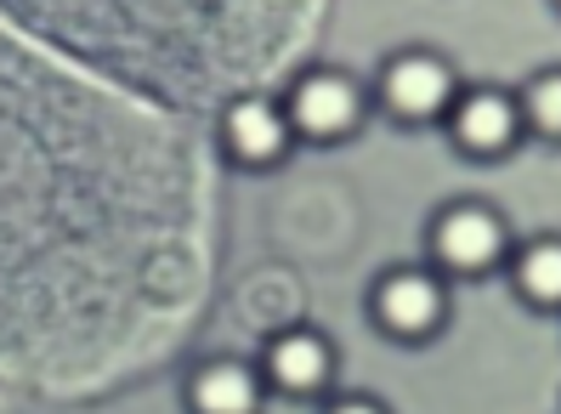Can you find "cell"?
<instances>
[{"label":"cell","instance_id":"5b68a950","mask_svg":"<svg viewBox=\"0 0 561 414\" xmlns=\"http://www.w3.org/2000/svg\"><path fill=\"white\" fill-rule=\"evenodd\" d=\"M437 256L459 273H482L493 256H500V221L488 210H454L437 228Z\"/></svg>","mask_w":561,"mask_h":414},{"label":"cell","instance_id":"8992f818","mask_svg":"<svg viewBox=\"0 0 561 414\" xmlns=\"http://www.w3.org/2000/svg\"><path fill=\"white\" fill-rule=\"evenodd\" d=\"M448 74H443V62L432 57H403V62H391V74H386V103L409 114V119H425V114H437L448 103Z\"/></svg>","mask_w":561,"mask_h":414},{"label":"cell","instance_id":"6da1fadb","mask_svg":"<svg viewBox=\"0 0 561 414\" xmlns=\"http://www.w3.org/2000/svg\"><path fill=\"white\" fill-rule=\"evenodd\" d=\"M187 233L171 125L0 35V369L75 380L119 358Z\"/></svg>","mask_w":561,"mask_h":414},{"label":"cell","instance_id":"ba28073f","mask_svg":"<svg viewBox=\"0 0 561 414\" xmlns=\"http://www.w3.org/2000/svg\"><path fill=\"white\" fill-rule=\"evenodd\" d=\"M454 131H459V142H466L471 153H493V148H505V142H511L516 114H511L505 97H488V91H482V97H466V103H459Z\"/></svg>","mask_w":561,"mask_h":414},{"label":"cell","instance_id":"277c9868","mask_svg":"<svg viewBox=\"0 0 561 414\" xmlns=\"http://www.w3.org/2000/svg\"><path fill=\"white\" fill-rule=\"evenodd\" d=\"M357 119V91L341 74H312L301 91H295V125L307 137H341Z\"/></svg>","mask_w":561,"mask_h":414},{"label":"cell","instance_id":"7a4b0ae2","mask_svg":"<svg viewBox=\"0 0 561 414\" xmlns=\"http://www.w3.org/2000/svg\"><path fill=\"white\" fill-rule=\"evenodd\" d=\"M28 35L130 91L210 108L261 85L295 51L318 0H0Z\"/></svg>","mask_w":561,"mask_h":414},{"label":"cell","instance_id":"52a82bcc","mask_svg":"<svg viewBox=\"0 0 561 414\" xmlns=\"http://www.w3.org/2000/svg\"><path fill=\"white\" fill-rule=\"evenodd\" d=\"M227 148H233L239 159H250V165L278 159L284 153V119H278V108L261 103V97H239L233 114H227Z\"/></svg>","mask_w":561,"mask_h":414},{"label":"cell","instance_id":"9c48e42d","mask_svg":"<svg viewBox=\"0 0 561 414\" xmlns=\"http://www.w3.org/2000/svg\"><path fill=\"white\" fill-rule=\"evenodd\" d=\"M273 375L284 380L289 392L318 387V380H323V346H318L312 335H289V341H278V346H273Z\"/></svg>","mask_w":561,"mask_h":414},{"label":"cell","instance_id":"30bf717a","mask_svg":"<svg viewBox=\"0 0 561 414\" xmlns=\"http://www.w3.org/2000/svg\"><path fill=\"white\" fill-rule=\"evenodd\" d=\"M250 375L244 369H210L199 380V409H250Z\"/></svg>","mask_w":561,"mask_h":414},{"label":"cell","instance_id":"3957f363","mask_svg":"<svg viewBox=\"0 0 561 414\" xmlns=\"http://www.w3.org/2000/svg\"><path fill=\"white\" fill-rule=\"evenodd\" d=\"M375 312H380V324L391 335H425L443 318V296H437V284L432 278H420V273H398V278H386L380 284V296H375Z\"/></svg>","mask_w":561,"mask_h":414},{"label":"cell","instance_id":"7c38bea8","mask_svg":"<svg viewBox=\"0 0 561 414\" xmlns=\"http://www.w3.org/2000/svg\"><path fill=\"white\" fill-rule=\"evenodd\" d=\"M550 91H556V80H545V85H534V114H539L545 125H556V97H550Z\"/></svg>","mask_w":561,"mask_h":414},{"label":"cell","instance_id":"8fae6325","mask_svg":"<svg viewBox=\"0 0 561 414\" xmlns=\"http://www.w3.org/2000/svg\"><path fill=\"white\" fill-rule=\"evenodd\" d=\"M556 267H561L556 244H534V250H527V262H522V290L534 301H556V290H561Z\"/></svg>","mask_w":561,"mask_h":414}]
</instances>
